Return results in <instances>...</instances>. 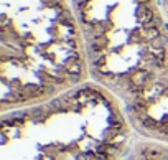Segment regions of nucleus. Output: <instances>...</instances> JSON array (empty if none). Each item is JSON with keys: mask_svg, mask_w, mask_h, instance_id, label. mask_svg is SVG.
I'll use <instances>...</instances> for the list:
<instances>
[{"mask_svg": "<svg viewBox=\"0 0 168 160\" xmlns=\"http://www.w3.org/2000/svg\"><path fill=\"white\" fill-rule=\"evenodd\" d=\"M91 79L69 0H0V111L45 103Z\"/></svg>", "mask_w": 168, "mask_h": 160, "instance_id": "1", "label": "nucleus"}, {"mask_svg": "<svg viewBox=\"0 0 168 160\" xmlns=\"http://www.w3.org/2000/svg\"><path fill=\"white\" fill-rule=\"evenodd\" d=\"M132 132L124 103L89 79L45 103L2 112V160H124Z\"/></svg>", "mask_w": 168, "mask_h": 160, "instance_id": "2", "label": "nucleus"}, {"mask_svg": "<svg viewBox=\"0 0 168 160\" xmlns=\"http://www.w3.org/2000/svg\"><path fill=\"white\" fill-rule=\"evenodd\" d=\"M91 79L122 103L168 74V18L158 0H69Z\"/></svg>", "mask_w": 168, "mask_h": 160, "instance_id": "3", "label": "nucleus"}, {"mask_svg": "<svg viewBox=\"0 0 168 160\" xmlns=\"http://www.w3.org/2000/svg\"><path fill=\"white\" fill-rule=\"evenodd\" d=\"M124 109L137 135L168 144V74L125 101Z\"/></svg>", "mask_w": 168, "mask_h": 160, "instance_id": "4", "label": "nucleus"}, {"mask_svg": "<svg viewBox=\"0 0 168 160\" xmlns=\"http://www.w3.org/2000/svg\"><path fill=\"white\" fill-rule=\"evenodd\" d=\"M125 160H168V144L140 137L132 144Z\"/></svg>", "mask_w": 168, "mask_h": 160, "instance_id": "5", "label": "nucleus"}, {"mask_svg": "<svg viewBox=\"0 0 168 160\" xmlns=\"http://www.w3.org/2000/svg\"><path fill=\"white\" fill-rule=\"evenodd\" d=\"M158 2H160V5H162L163 12H165V15L168 18V0H158Z\"/></svg>", "mask_w": 168, "mask_h": 160, "instance_id": "6", "label": "nucleus"}]
</instances>
